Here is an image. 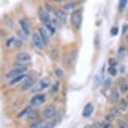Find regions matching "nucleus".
<instances>
[{"instance_id": "nucleus-1", "label": "nucleus", "mask_w": 128, "mask_h": 128, "mask_svg": "<svg viewBox=\"0 0 128 128\" xmlns=\"http://www.w3.org/2000/svg\"><path fill=\"white\" fill-rule=\"evenodd\" d=\"M82 13L80 11H74L71 14L70 16V22L71 25L76 28V30H80L82 24Z\"/></svg>"}, {"instance_id": "nucleus-2", "label": "nucleus", "mask_w": 128, "mask_h": 128, "mask_svg": "<svg viewBox=\"0 0 128 128\" xmlns=\"http://www.w3.org/2000/svg\"><path fill=\"white\" fill-rule=\"evenodd\" d=\"M26 70H27V68H26L24 66H23V64H19V66H16L15 69L11 71H9L8 73L6 74V77L8 79H14L18 76L24 74V73Z\"/></svg>"}, {"instance_id": "nucleus-3", "label": "nucleus", "mask_w": 128, "mask_h": 128, "mask_svg": "<svg viewBox=\"0 0 128 128\" xmlns=\"http://www.w3.org/2000/svg\"><path fill=\"white\" fill-rule=\"evenodd\" d=\"M40 18L41 22L44 24L46 28H48L53 24L48 12H46L45 10H43V9H40Z\"/></svg>"}, {"instance_id": "nucleus-4", "label": "nucleus", "mask_w": 128, "mask_h": 128, "mask_svg": "<svg viewBox=\"0 0 128 128\" xmlns=\"http://www.w3.org/2000/svg\"><path fill=\"white\" fill-rule=\"evenodd\" d=\"M32 40L34 42V46L38 50H42L44 48V42H43V40L41 38V36L40 34V33H34L32 35Z\"/></svg>"}, {"instance_id": "nucleus-5", "label": "nucleus", "mask_w": 128, "mask_h": 128, "mask_svg": "<svg viewBox=\"0 0 128 128\" xmlns=\"http://www.w3.org/2000/svg\"><path fill=\"white\" fill-rule=\"evenodd\" d=\"M56 109L54 106H48V107L44 108L42 112V116L44 118H53L56 115Z\"/></svg>"}, {"instance_id": "nucleus-6", "label": "nucleus", "mask_w": 128, "mask_h": 128, "mask_svg": "<svg viewBox=\"0 0 128 128\" xmlns=\"http://www.w3.org/2000/svg\"><path fill=\"white\" fill-rule=\"evenodd\" d=\"M19 24L22 28V31L26 35L28 36L30 34V24L28 23V21L25 18H21L19 19Z\"/></svg>"}, {"instance_id": "nucleus-7", "label": "nucleus", "mask_w": 128, "mask_h": 128, "mask_svg": "<svg viewBox=\"0 0 128 128\" xmlns=\"http://www.w3.org/2000/svg\"><path fill=\"white\" fill-rule=\"evenodd\" d=\"M35 80H36V79L33 76L26 77L24 84L22 86V87H21V90L25 91V90H28L30 87H32V86H34V84L35 83Z\"/></svg>"}, {"instance_id": "nucleus-8", "label": "nucleus", "mask_w": 128, "mask_h": 128, "mask_svg": "<svg viewBox=\"0 0 128 128\" xmlns=\"http://www.w3.org/2000/svg\"><path fill=\"white\" fill-rule=\"evenodd\" d=\"M38 33L41 36L43 40V42H44V44H48L50 42V34H49V31H48L47 28H45L44 27H41L38 30Z\"/></svg>"}, {"instance_id": "nucleus-9", "label": "nucleus", "mask_w": 128, "mask_h": 128, "mask_svg": "<svg viewBox=\"0 0 128 128\" xmlns=\"http://www.w3.org/2000/svg\"><path fill=\"white\" fill-rule=\"evenodd\" d=\"M45 101V96L44 95H37L35 96L34 97L32 98V100H30V103L32 106H40L42 105Z\"/></svg>"}, {"instance_id": "nucleus-10", "label": "nucleus", "mask_w": 128, "mask_h": 128, "mask_svg": "<svg viewBox=\"0 0 128 128\" xmlns=\"http://www.w3.org/2000/svg\"><path fill=\"white\" fill-rule=\"evenodd\" d=\"M54 16L60 22H61L62 24H64L66 23V20H67V14L63 10H56L54 12Z\"/></svg>"}, {"instance_id": "nucleus-11", "label": "nucleus", "mask_w": 128, "mask_h": 128, "mask_svg": "<svg viewBox=\"0 0 128 128\" xmlns=\"http://www.w3.org/2000/svg\"><path fill=\"white\" fill-rule=\"evenodd\" d=\"M93 110H94V106L92 105V103H88L87 105H86V106L84 107V110H83V115L84 117H90L93 113Z\"/></svg>"}, {"instance_id": "nucleus-12", "label": "nucleus", "mask_w": 128, "mask_h": 128, "mask_svg": "<svg viewBox=\"0 0 128 128\" xmlns=\"http://www.w3.org/2000/svg\"><path fill=\"white\" fill-rule=\"evenodd\" d=\"M16 59L18 60V61H22V62H26L28 61V60H31V56L28 53H18L16 54Z\"/></svg>"}, {"instance_id": "nucleus-13", "label": "nucleus", "mask_w": 128, "mask_h": 128, "mask_svg": "<svg viewBox=\"0 0 128 128\" xmlns=\"http://www.w3.org/2000/svg\"><path fill=\"white\" fill-rule=\"evenodd\" d=\"M40 84L41 87H42L43 89L48 88L50 86V84H51V80H50V79L48 78V77H44V78H43V79L40 80Z\"/></svg>"}, {"instance_id": "nucleus-14", "label": "nucleus", "mask_w": 128, "mask_h": 128, "mask_svg": "<svg viewBox=\"0 0 128 128\" xmlns=\"http://www.w3.org/2000/svg\"><path fill=\"white\" fill-rule=\"evenodd\" d=\"M119 98H120V95H119V92H118V90L116 89H114L112 93H110V100L112 101V102H117L118 100H119Z\"/></svg>"}, {"instance_id": "nucleus-15", "label": "nucleus", "mask_w": 128, "mask_h": 128, "mask_svg": "<svg viewBox=\"0 0 128 128\" xmlns=\"http://www.w3.org/2000/svg\"><path fill=\"white\" fill-rule=\"evenodd\" d=\"M24 78H26V76H25V74H21V76H18L15 77V78L12 79V80L10 81V83H9V84H10V86H14V84L20 82Z\"/></svg>"}, {"instance_id": "nucleus-16", "label": "nucleus", "mask_w": 128, "mask_h": 128, "mask_svg": "<svg viewBox=\"0 0 128 128\" xmlns=\"http://www.w3.org/2000/svg\"><path fill=\"white\" fill-rule=\"evenodd\" d=\"M77 5H78V2H70V3L66 4L64 6V8L67 9V10H71V9H74L76 8Z\"/></svg>"}, {"instance_id": "nucleus-17", "label": "nucleus", "mask_w": 128, "mask_h": 128, "mask_svg": "<svg viewBox=\"0 0 128 128\" xmlns=\"http://www.w3.org/2000/svg\"><path fill=\"white\" fill-rule=\"evenodd\" d=\"M4 24H5V25L8 26V27H9V28H13L14 27V22H13V20L9 18V17H7V16L4 17Z\"/></svg>"}, {"instance_id": "nucleus-18", "label": "nucleus", "mask_w": 128, "mask_h": 128, "mask_svg": "<svg viewBox=\"0 0 128 128\" xmlns=\"http://www.w3.org/2000/svg\"><path fill=\"white\" fill-rule=\"evenodd\" d=\"M127 109V102L125 99H120V110L122 112H125Z\"/></svg>"}, {"instance_id": "nucleus-19", "label": "nucleus", "mask_w": 128, "mask_h": 128, "mask_svg": "<svg viewBox=\"0 0 128 128\" xmlns=\"http://www.w3.org/2000/svg\"><path fill=\"white\" fill-rule=\"evenodd\" d=\"M31 109H30V107H27V108H25V109H24L22 112H21L18 115V118H20V117H23V116H24L25 115H28V114H30V113H31Z\"/></svg>"}, {"instance_id": "nucleus-20", "label": "nucleus", "mask_w": 128, "mask_h": 128, "mask_svg": "<svg viewBox=\"0 0 128 128\" xmlns=\"http://www.w3.org/2000/svg\"><path fill=\"white\" fill-rule=\"evenodd\" d=\"M117 54H118V57L120 58V59H123V58L125 57V54H126V49L123 46L122 47H120L119 48V50H118V53H117Z\"/></svg>"}, {"instance_id": "nucleus-21", "label": "nucleus", "mask_w": 128, "mask_h": 128, "mask_svg": "<svg viewBox=\"0 0 128 128\" xmlns=\"http://www.w3.org/2000/svg\"><path fill=\"white\" fill-rule=\"evenodd\" d=\"M120 90L122 93H126L128 91V83H126V82H124V83H122L120 86Z\"/></svg>"}, {"instance_id": "nucleus-22", "label": "nucleus", "mask_w": 128, "mask_h": 128, "mask_svg": "<svg viewBox=\"0 0 128 128\" xmlns=\"http://www.w3.org/2000/svg\"><path fill=\"white\" fill-rule=\"evenodd\" d=\"M128 4V0H119V8L120 10H123L126 8Z\"/></svg>"}, {"instance_id": "nucleus-23", "label": "nucleus", "mask_w": 128, "mask_h": 128, "mask_svg": "<svg viewBox=\"0 0 128 128\" xmlns=\"http://www.w3.org/2000/svg\"><path fill=\"white\" fill-rule=\"evenodd\" d=\"M58 50L57 49H53L51 50V52H50V59L51 60H55L57 58L58 56Z\"/></svg>"}, {"instance_id": "nucleus-24", "label": "nucleus", "mask_w": 128, "mask_h": 128, "mask_svg": "<svg viewBox=\"0 0 128 128\" xmlns=\"http://www.w3.org/2000/svg\"><path fill=\"white\" fill-rule=\"evenodd\" d=\"M59 87H60V82L59 81L55 82V84L52 86L51 93H56V92H58V91H59Z\"/></svg>"}, {"instance_id": "nucleus-25", "label": "nucleus", "mask_w": 128, "mask_h": 128, "mask_svg": "<svg viewBox=\"0 0 128 128\" xmlns=\"http://www.w3.org/2000/svg\"><path fill=\"white\" fill-rule=\"evenodd\" d=\"M42 90H44L42 87H41V86L38 83V84H35L34 86L32 88V90H31V92L32 93H35V92H38V91H41Z\"/></svg>"}, {"instance_id": "nucleus-26", "label": "nucleus", "mask_w": 128, "mask_h": 128, "mask_svg": "<svg viewBox=\"0 0 128 128\" xmlns=\"http://www.w3.org/2000/svg\"><path fill=\"white\" fill-rule=\"evenodd\" d=\"M101 83V80L100 79V76L98 74L95 76V78H94V84H95V88L98 87L99 86L100 84Z\"/></svg>"}, {"instance_id": "nucleus-27", "label": "nucleus", "mask_w": 128, "mask_h": 128, "mask_svg": "<svg viewBox=\"0 0 128 128\" xmlns=\"http://www.w3.org/2000/svg\"><path fill=\"white\" fill-rule=\"evenodd\" d=\"M120 113V110L117 109V108H112V109H110V114H112L114 117L119 116Z\"/></svg>"}, {"instance_id": "nucleus-28", "label": "nucleus", "mask_w": 128, "mask_h": 128, "mask_svg": "<svg viewBox=\"0 0 128 128\" xmlns=\"http://www.w3.org/2000/svg\"><path fill=\"white\" fill-rule=\"evenodd\" d=\"M108 73H109L110 76H116L117 70H116V67L110 66L109 68H108Z\"/></svg>"}, {"instance_id": "nucleus-29", "label": "nucleus", "mask_w": 128, "mask_h": 128, "mask_svg": "<svg viewBox=\"0 0 128 128\" xmlns=\"http://www.w3.org/2000/svg\"><path fill=\"white\" fill-rule=\"evenodd\" d=\"M94 45H95L96 49H98L99 46H100V38H99V35L96 34L95 40H94Z\"/></svg>"}, {"instance_id": "nucleus-30", "label": "nucleus", "mask_w": 128, "mask_h": 128, "mask_svg": "<svg viewBox=\"0 0 128 128\" xmlns=\"http://www.w3.org/2000/svg\"><path fill=\"white\" fill-rule=\"evenodd\" d=\"M54 74L58 78H61V77H63V76H64V72L62 71V70H60L59 68L54 70Z\"/></svg>"}, {"instance_id": "nucleus-31", "label": "nucleus", "mask_w": 128, "mask_h": 128, "mask_svg": "<svg viewBox=\"0 0 128 128\" xmlns=\"http://www.w3.org/2000/svg\"><path fill=\"white\" fill-rule=\"evenodd\" d=\"M108 63H109L110 66H112V67H115L117 64L116 60L114 59V58H110V59H109V60H108Z\"/></svg>"}, {"instance_id": "nucleus-32", "label": "nucleus", "mask_w": 128, "mask_h": 128, "mask_svg": "<svg viewBox=\"0 0 128 128\" xmlns=\"http://www.w3.org/2000/svg\"><path fill=\"white\" fill-rule=\"evenodd\" d=\"M118 33H119V28L117 27H112V30H110V34L112 36H116L118 34Z\"/></svg>"}, {"instance_id": "nucleus-33", "label": "nucleus", "mask_w": 128, "mask_h": 128, "mask_svg": "<svg viewBox=\"0 0 128 128\" xmlns=\"http://www.w3.org/2000/svg\"><path fill=\"white\" fill-rule=\"evenodd\" d=\"M14 46L17 47V48H19V47H21L22 46V44H23V42H22V40H14Z\"/></svg>"}, {"instance_id": "nucleus-34", "label": "nucleus", "mask_w": 128, "mask_h": 128, "mask_svg": "<svg viewBox=\"0 0 128 128\" xmlns=\"http://www.w3.org/2000/svg\"><path fill=\"white\" fill-rule=\"evenodd\" d=\"M14 40H15V38H14V37H12L10 38H8V40H7V42H6V45L8 47H10L12 44H14Z\"/></svg>"}, {"instance_id": "nucleus-35", "label": "nucleus", "mask_w": 128, "mask_h": 128, "mask_svg": "<svg viewBox=\"0 0 128 128\" xmlns=\"http://www.w3.org/2000/svg\"><path fill=\"white\" fill-rule=\"evenodd\" d=\"M102 128H113V126L110 122H104L102 123Z\"/></svg>"}, {"instance_id": "nucleus-36", "label": "nucleus", "mask_w": 128, "mask_h": 128, "mask_svg": "<svg viewBox=\"0 0 128 128\" xmlns=\"http://www.w3.org/2000/svg\"><path fill=\"white\" fill-rule=\"evenodd\" d=\"M106 120H107V122H112L113 120L115 119V117L113 116L112 114H110V115H107V116H106Z\"/></svg>"}, {"instance_id": "nucleus-37", "label": "nucleus", "mask_w": 128, "mask_h": 128, "mask_svg": "<svg viewBox=\"0 0 128 128\" xmlns=\"http://www.w3.org/2000/svg\"><path fill=\"white\" fill-rule=\"evenodd\" d=\"M44 8H45V11L48 12V13L51 11V8H50V6L49 5V4H44Z\"/></svg>"}, {"instance_id": "nucleus-38", "label": "nucleus", "mask_w": 128, "mask_h": 128, "mask_svg": "<svg viewBox=\"0 0 128 128\" xmlns=\"http://www.w3.org/2000/svg\"><path fill=\"white\" fill-rule=\"evenodd\" d=\"M93 126L96 128H102V124H100V123H98V122H95Z\"/></svg>"}, {"instance_id": "nucleus-39", "label": "nucleus", "mask_w": 128, "mask_h": 128, "mask_svg": "<svg viewBox=\"0 0 128 128\" xmlns=\"http://www.w3.org/2000/svg\"><path fill=\"white\" fill-rule=\"evenodd\" d=\"M110 80H106V82H105V87H109L110 86Z\"/></svg>"}, {"instance_id": "nucleus-40", "label": "nucleus", "mask_w": 128, "mask_h": 128, "mask_svg": "<svg viewBox=\"0 0 128 128\" xmlns=\"http://www.w3.org/2000/svg\"><path fill=\"white\" fill-rule=\"evenodd\" d=\"M127 28H128V25L127 24H126V25H124V27H123V33L125 34V32H127Z\"/></svg>"}, {"instance_id": "nucleus-41", "label": "nucleus", "mask_w": 128, "mask_h": 128, "mask_svg": "<svg viewBox=\"0 0 128 128\" xmlns=\"http://www.w3.org/2000/svg\"><path fill=\"white\" fill-rule=\"evenodd\" d=\"M84 128H94L93 126H90V125H87V126H86Z\"/></svg>"}, {"instance_id": "nucleus-42", "label": "nucleus", "mask_w": 128, "mask_h": 128, "mask_svg": "<svg viewBox=\"0 0 128 128\" xmlns=\"http://www.w3.org/2000/svg\"><path fill=\"white\" fill-rule=\"evenodd\" d=\"M54 2H56V3H60V2H62L63 0H53Z\"/></svg>"}]
</instances>
